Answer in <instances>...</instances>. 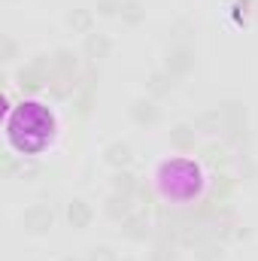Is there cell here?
<instances>
[{"instance_id": "cell-3", "label": "cell", "mask_w": 258, "mask_h": 261, "mask_svg": "<svg viewBox=\"0 0 258 261\" xmlns=\"http://www.w3.org/2000/svg\"><path fill=\"white\" fill-rule=\"evenodd\" d=\"M164 70H167L173 79L189 76V73L194 70V49L192 46H179V43H173V46L167 49V55H164Z\"/></svg>"}, {"instance_id": "cell-26", "label": "cell", "mask_w": 258, "mask_h": 261, "mask_svg": "<svg viewBox=\"0 0 258 261\" xmlns=\"http://www.w3.org/2000/svg\"><path fill=\"white\" fill-rule=\"evenodd\" d=\"M246 6H249V0H237V3H234V21H237V24L246 21Z\"/></svg>"}, {"instance_id": "cell-23", "label": "cell", "mask_w": 258, "mask_h": 261, "mask_svg": "<svg viewBox=\"0 0 258 261\" xmlns=\"http://www.w3.org/2000/svg\"><path fill=\"white\" fill-rule=\"evenodd\" d=\"M0 167H3V176H6V179H12L15 173H21V170H24V164H18L12 152H3V155H0Z\"/></svg>"}, {"instance_id": "cell-4", "label": "cell", "mask_w": 258, "mask_h": 261, "mask_svg": "<svg viewBox=\"0 0 258 261\" xmlns=\"http://www.w3.org/2000/svg\"><path fill=\"white\" fill-rule=\"evenodd\" d=\"M110 52H113V37L110 34H100V31H91V34H85V40H82V55L88 58V61H104V58H110Z\"/></svg>"}, {"instance_id": "cell-18", "label": "cell", "mask_w": 258, "mask_h": 261, "mask_svg": "<svg viewBox=\"0 0 258 261\" xmlns=\"http://www.w3.org/2000/svg\"><path fill=\"white\" fill-rule=\"evenodd\" d=\"M52 61H55V73H64V76H76L79 73V61H76V55L70 49H58L52 55Z\"/></svg>"}, {"instance_id": "cell-24", "label": "cell", "mask_w": 258, "mask_h": 261, "mask_svg": "<svg viewBox=\"0 0 258 261\" xmlns=\"http://www.w3.org/2000/svg\"><path fill=\"white\" fill-rule=\"evenodd\" d=\"M194 34V28L189 24V21H176L173 28H170V37L179 43V46H189V37Z\"/></svg>"}, {"instance_id": "cell-15", "label": "cell", "mask_w": 258, "mask_h": 261, "mask_svg": "<svg viewBox=\"0 0 258 261\" xmlns=\"http://www.w3.org/2000/svg\"><path fill=\"white\" fill-rule=\"evenodd\" d=\"M110 182H113V192H116V195H128V197H134L137 189H140V182H137V176H134L131 170H116Z\"/></svg>"}, {"instance_id": "cell-25", "label": "cell", "mask_w": 258, "mask_h": 261, "mask_svg": "<svg viewBox=\"0 0 258 261\" xmlns=\"http://www.w3.org/2000/svg\"><path fill=\"white\" fill-rule=\"evenodd\" d=\"M203 158H207L210 164H228V149L213 143V146H207V149H203Z\"/></svg>"}, {"instance_id": "cell-21", "label": "cell", "mask_w": 258, "mask_h": 261, "mask_svg": "<svg viewBox=\"0 0 258 261\" xmlns=\"http://www.w3.org/2000/svg\"><path fill=\"white\" fill-rule=\"evenodd\" d=\"M85 261H119V252L113 246H91Z\"/></svg>"}, {"instance_id": "cell-20", "label": "cell", "mask_w": 258, "mask_h": 261, "mask_svg": "<svg viewBox=\"0 0 258 261\" xmlns=\"http://www.w3.org/2000/svg\"><path fill=\"white\" fill-rule=\"evenodd\" d=\"M122 6H125V0H94L97 15H104V18H116V15H122Z\"/></svg>"}, {"instance_id": "cell-5", "label": "cell", "mask_w": 258, "mask_h": 261, "mask_svg": "<svg viewBox=\"0 0 258 261\" xmlns=\"http://www.w3.org/2000/svg\"><path fill=\"white\" fill-rule=\"evenodd\" d=\"M131 119H134V125H140V128L158 125V119H161L158 100H155V97H137V100L131 103Z\"/></svg>"}, {"instance_id": "cell-27", "label": "cell", "mask_w": 258, "mask_h": 261, "mask_svg": "<svg viewBox=\"0 0 258 261\" xmlns=\"http://www.w3.org/2000/svg\"><path fill=\"white\" fill-rule=\"evenodd\" d=\"M61 261H82V258H76V255H64Z\"/></svg>"}, {"instance_id": "cell-22", "label": "cell", "mask_w": 258, "mask_h": 261, "mask_svg": "<svg viewBox=\"0 0 258 261\" xmlns=\"http://www.w3.org/2000/svg\"><path fill=\"white\" fill-rule=\"evenodd\" d=\"M15 58H18V43H15L12 37H3V40H0V61H3V64H12Z\"/></svg>"}, {"instance_id": "cell-8", "label": "cell", "mask_w": 258, "mask_h": 261, "mask_svg": "<svg viewBox=\"0 0 258 261\" xmlns=\"http://www.w3.org/2000/svg\"><path fill=\"white\" fill-rule=\"evenodd\" d=\"M119 225H122V237L131 240V243H143L149 237V222H146L143 213H131L128 219H122Z\"/></svg>"}, {"instance_id": "cell-9", "label": "cell", "mask_w": 258, "mask_h": 261, "mask_svg": "<svg viewBox=\"0 0 258 261\" xmlns=\"http://www.w3.org/2000/svg\"><path fill=\"white\" fill-rule=\"evenodd\" d=\"M173 85H176V79H173V76H170L167 70H155V73H149V79H146L149 97H155V100L167 97V94L173 91Z\"/></svg>"}, {"instance_id": "cell-17", "label": "cell", "mask_w": 258, "mask_h": 261, "mask_svg": "<svg viewBox=\"0 0 258 261\" xmlns=\"http://www.w3.org/2000/svg\"><path fill=\"white\" fill-rule=\"evenodd\" d=\"M170 143L176 146V149H194V143H197V130L194 125H176V128L170 130Z\"/></svg>"}, {"instance_id": "cell-7", "label": "cell", "mask_w": 258, "mask_h": 261, "mask_svg": "<svg viewBox=\"0 0 258 261\" xmlns=\"http://www.w3.org/2000/svg\"><path fill=\"white\" fill-rule=\"evenodd\" d=\"M104 161H107L113 170H128L131 161H134V152H131L128 143L116 140V143H110V146L104 149Z\"/></svg>"}, {"instance_id": "cell-6", "label": "cell", "mask_w": 258, "mask_h": 261, "mask_svg": "<svg viewBox=\"0 0 258 261\" xmlns=\"http://www.w3.org/2000/svg\"><path fill=\"white\" fill-rule=\"evenodd\" d=\"M67 222H70L73 231H85V228L94 222V210H91V203L82 200V197H73V200L67 203Z\"/></svg>"}, {"instance_id": "cell-12", "label": "cell", "mask_w": 258, "mask_h": 261, "mask_svg": "<svg viewBox=\"0 0 258 261\" xmlns=\"http://www.w3.org/2000/svg\"><path fill=\"white\" fill-rule=\"evenodd\" d=\"M225 258V246L216 237H203L200 243H194V261H222Z\"/></svg>"}, {"instance_id": "cell-14", "label": "cell", "mask_w": 258, "mask_h": 261, "mask_svg": "<svg viewBox=\"0 0 258 261\" xmlns=\"http://www.w3.org/2000/svg\"><path fill=\"white\" fill-rule=\"evenodd\" d=\"M194 130H200V134H219L222 130V113H219V107L197 113L194 116Z\"/></svg>"}, {"instance_id": "cell-1", "label": "cell", "mask_w": 258, "mask_h": 261, "mask_svg": "<svg viewBox=\"0 0 258 261\" xmlns=\"http://www.w3.org/2000/svg\"><path fill=\"white\" fill-rule=\"evenodd\" d=\"M222 113V134L228 137V143H246L249 137V113L240 100H225L219 107Z\"/></svg>"}, {"instance_id": "cell-10", "label": "cell", "mask_w": 258, "mask_h": 261, "mask_svg": "<svg viewBox=\"0 0 258 261\" xmlns=\"http://www.w3.org/2000/svg\"><path fill=\"white\" fill-rule=\"evenodd\" d=\"M94 76L88 73L85 76V85H79V91L73 94V113L79 116V119H88V113H91V103H94Z\"/></svg>"}, {"instance_id": "cell-2", "label": "cell", "mask_w": 258, "mask_h": 261, "mask_svg": "<svg viewBox=\"0 0 258 261\" xmlns=\"http://www.w3.org/2000/svg\"><path fill=\"white\" fill-rule=\"evenodd\" d=\"M52 225H55V210H52L49 203H31V206L21 213V228H24V234L40 237V234H49Z\"/></svg>"}, {"instance_id": "cell-19", "label": "cell", "mask_w": 258, "mask_h": 261, "mask_svg": "<svg viewBox=\"0 0 258 261\" xmlns=\"http://www.w3.org/2000/svg\"><path fill=\"white\" fill-rule=\"evenodd\" d=\"M149 261H176V246H173L167 237H161V240L152 246V252H149Z\"/></svg>"}, {"instance_id": "cell-11", "label": "cell", "mask_w": 258, "mask_h": 261, "mask_svg": "<svg viewBox=\"0 0 258 261\" xmlns=\"http://www.w3.org/2000/svg\"><path fill=\"white\" fill-rule=\"evenodd\" d=\"M104 213L113 219V222H122V219H128L131 213H134V203H131V197L128 195H113L104 200Z\"/></svg>"}, {"instance_id": "cell-16", "label": "cell", "mask_w": 258, "mask_h": 261, "mask_svg": "<svg viewBox=\"0 0 258 261\" xmlns=\"http://www.w3.org/2000/svg\"><path fill=\"white\" fill-rule=\"evenodd\" d=\"M128 28H137V24H143L146 21V3L143 0H125V6H122V15H119Z\"/></svg>"}, {"instance_id": "cell-13", "label": "cell", "mask_w": 258, "mask_h": 261, "mask_svg": "<svg viewBox=\"0 0 258 261\" xmlns=\"http://www.w3.org/2000/svg\"><path fill=\"white\" fill-rule=\"evenodd\" d=\"M67 24H70L76 34H91V31H94V12H91V9L76 6V9H70V12H67Z\"/></svg>"}]
</instances>
